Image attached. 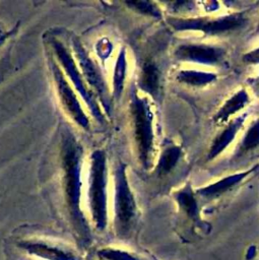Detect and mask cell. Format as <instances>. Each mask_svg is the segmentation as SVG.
<instances>
[{
	"label": "cell",
	"instance_id": "6da1fadb",
	"mask_svg": "<svg viewBox=\"0 0 259 260\" xmlns=\"http://www.w3.org/2000/svg\"><path fill=\"white\" fill-rule=\"evenodd\" d=\"M244 12H234L220 16L172 17L169 23L177 31H198L207 36H221L240 30L248 23Z\"/></svg>",
	"mask_w": 259,
	"mask_h": 260
},
{
	"label": "cell",
	"instance_id": "7a4b0ae2",
	"mask_svg": "<svg viewBox=\"0 0 259 260\" xmlns=\"http://www.w3.org/2000/svg\"><path fill=\"white\" fill-rule=\"evenodd\" d=\"M175 56L178 60L193 64L214 66L225 58V50L221 47L204 43H186L177 47Z\"/></svg>",
	"mask_w": 259,
	"mask_h": 260
},
{
	"label": "cell",
	"instance_id": "3957f363",
	"mask_svg": "<svg viewBox=\"0 0 259 260\" xmlns=\"http://www.w3.org/2000/svg\"><path fill=\"white\" fill-rule=\"evenodd\" d=\"M18 247L26 254L43 260H81L73 250L39 240L22 241Z\"/></svg>",
	"mask_w": 259,
	"mask_h": 260
},
{
	"label": "cell",
	"instance_id": "277c9868",
	"mask_svg": "<svg viewBox=\"0 0 259 260\" xmlns=\"http://www.w3.org/2000/svg\"><path fill=\"white\" fill-rule=\"evenodd\" d=\"M246 119L247 113H244L232 119L224 125V128L214 137L210 144L206 156L207 160H213L218 157L234 142L237 135L244 127Z\"/></svg>",
	"mask_w": 259,
	"mask_h": 260
},
{
	"label": "cell",
	"instance_id": "5b68a950",
	"mask_svg": "<svg viewBox=\"0 0 259 260\" xmlns=\"http://www.w3.org/2000/svg\"><path fill=\"white\" fill-rule=\"evenodd\" d=\"M256 169H257V167L243 171V172H239V173H235V174L225 176L213 183H210L209 185L198 188L196 190V194H198L201 197L206 198V199L217 198V197L223 195L224 193H226L228 191H230L231 189H233L234 187H236L237 185H239L250 174H252Z\"/></svg>",
	"mask_w": 259,
	"mask_h": 260
},
{
	"label": "cell",
	"instance_id": "8992f818",
	"mask_svg": "<svg viewBox=\"0 0 259 260\" xmlns=\"http://www.w3.org/2000/svg\"><path fill=\"white\" fill-rule=\"evenodd\" d=\"M250 102V94L246 88H240L232 94L220 106L213 116V121L217 125H225L234 116L244 110Z\"/></svg>",
	"mask_w": 259,
	"mask_h": 260
},
{
	"label": "cell",
	"instance_id": "52a82bcc",
	"mask_svg": "<svg viewBox=\"0 0 259 260\" xmlns=\"http://www.w3.org/2000/svg\"><path fill=\"white\" fill-rule=\"evenodd\" d=\"M176 201L180 209L192 220L197 221L200 219V209L197 201L196 192L190 184L185 185L175 195Z\"/></svg>",
	"mask_w": 259,
	"mask_h": 260
},
{
	"label": "cell",
	"instance_id": "ba28073f",
	"mask_svg": "<svg viewBox=\"0 0 259 260\" xmlns=\"http://www.w3.org/2000/svg\"><path fill=\"white\" fill-rule=\"evenodd\" d=\"M217 79L214 72L202 71L197 69H183L178 72L177 80L191 87H204Z\"/></svg>",
	"mask_w": 259,
	"mask_h": 260
},
{
	"label": "cell",
	"instance_id": "9c48e42d",
	"mask_svg": "<svg viewBox=\"0 0 259 260\" xmlns=\"http://www.w3.org/2000/svg\"><path fill=\"white\" fill-rule=\"evenodd\" d=\"M259 147V118L252 122V124L245 131L241 141L239 142L234 156L241 157L250 151Z\"/></svg>",
	"mask_w": 259,
	"mask_h": 260
},
{
	"label": "cell",
	"instance_id": "30bf717a",
	"mask_svg": "<svg viewBox=\"0 0 259 260\" xmlns=\"http://www.w3.org/2000/svg\"><path fill=\"white\" fill-rule=\"evenodd\" d=\"M182 153V148L176 145L170 146L167 149H165L158 162V172L160 174L170 173L179 162Z\"/></svg>",
	"mask_w": 259,
	"mask_h": 260
},
{
	"label": "cell",
	"instance_id": "8fae6325",
	"mask_svg": "<svg viewBox=\"0 0 259 260\" xmlns=\"http://www.w3.org/2000/svg\"><path fill=\"white\" fill-rule=\"evenodd\" d=\"M96 256L100 260H143L137 254H134L127 250L112 247L100 249L96 252Z\"/></svg>",
	"mask_w": 259,
	"mask_h": 260
},
{
	"label": "cell",
	"instance_id": "7c38bea8",
	"mask_svg": "<svg viewBox=\"0 0 259 260\" xmlns=\"http://www.w3.org/2000/svg\"><path fill=\"white\" fill-rule=\"evenodd\" d=\"M143 83L150 92H157L159 86V75L157 69L153 65L146 66L143 75Z\"/></svg>",
	"mask_w": 259,
	"mask_h": 260
},
{
	"label": "cell",
	"instance_id": "4fadbf2b",
	"mask_svg": "<svg viewBox=\"0 0 259 260\" xmlns=\"http://www.w3.org/2000/svg\"><path fill=\"white\" fill-rule=\"evenodd\" d=\"M242 59L247 64L258 65L259 64V47L254 48L253 50H250V51L246 52L242 56Z\"/></svg>",
	"mask_w": 259,
	"mask_h": 260
},
{
	"label": "cell",
	"instance_id": "5bb4252c",
	"mask_svg": "<svg viewBox=\"0 0 259 260\" xmlns=\"http://www.w3.org/2000/svg\"><path fill=\"white\" fill-rule=\"evenodd\" d=\"M249 85H250V87L252 88V90H253L257 95H259V75L256 76V77L251 78L250 81H249Z\"/></svg>",
	"mask_w": 259,
	"mask_h": 260
},
{
	"label": "cell",
	"instance_id": "9a60e30c",
	"mask_svg": "<svg viewBox=\"0 0 259 260\" xmlns=\"http://www.w3.org/2000/svg\"><path fill=\"white\" fill-rule=\"evenodd\" d=\"M255 32H256V34H259V21H258V23H257V25H256V28H255Z\"/></svg>",
	"mask_w": 259,
	"mask_h": 260
}]
</instances>
